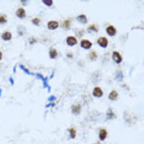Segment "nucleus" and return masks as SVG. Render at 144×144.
Wrapping results in <instances>:
<instances>
[{
	"instance_id": "nucleus-1",
	"label": "nucleus",
	"mask_w": 144,
	"mask_h": 144,
	"mask_svg": "<svg viewBox=\"0 0 144 144\" xmlns=\"http://www.w3.org/2000/svg\"><path fill=\"white\" fill-rule=\"evenodd\" d=\"M112 58L114 61L116 63H120L123 60V58L119 53L118 52H114L112 54Z\"/></svg>"
},
{
	"instance_id": "nucleus-2",
	"label": "nucleus",
	"mask_w": 144,
	"mask_h": 144,
	"mask_svg": "<svg viewBox=\"0 0 144 144\" xmlns=\"http://www.w3.org/2000/svg\"><path fill=\"white\" fill-rule=\"evenodd\" d=\"M97 43L102 48H106L108 45V40L105 37H100L97 41Z\"/></svg>"
},
{
	"instance_id": "nucleus-3",
	"label": "nucleus",
	"mask_w": 144,
	"mask_h": 144,
	"mask_svg": "<svg viewBox=\"0 0 144 144\" xmlns=\"http://www.w3.org/2000/svg\"><path fill=\"white\" fill-rule=\"evenodd\" d=\"M80 45L82 48L86 49H89L90 48H91L92 43L89 41L86 40H83L81 41Z\"/></svg>"
},
{
	"instance_id": "nucleus-4",
	"label": "nucleus",
	"mask_w": 144,
	"mask_h": 144,
	"mask_svg": "<svg viewBox=\"0 0 144 144\" xmlns=\"http://www.w3.org/2000/svg\"><path fill=\"white\" fill-rule=\"evenodd\" d=\"M66 43H67L68 45L72 46L76 45L77 43V41L75 37L72 36H70L67 38V40H66Z\"/></svg>"
},
{
	"instance_id": "nucleus-5",
	"label": "nucleus",
	"mask_w": 144,
	"mask_h": 144,
	"mask_svg": "<svg viewBox=\"0 0 144 144\" xmlns=\"http://www.w3.org/2000/svg\"><path fill=\"white\" fill-rule=\"evenodd\" d=\"M107 136V132L105 128H102L99 132V138L101 141H104Z\"/></svg>"
},
{
	"instance_id": "nucleus-6",
	"label": "nucleus",
	"mask_w": 144,
	"mask_h": 144,
	"mask_svg": "<svg viewBox=\"0 0 144 144\" xmlns=\"http://www.w3.org/2000/svg\"><path fill=\"white\" fill-rule=\"evenodd\" d=\"M93 96L97 97H101L103 96V92L100 88L96 87L95 88L93 91Z\"/></svg>"
},
{
	"instance_id": "nucleus-7",
	"label": "nucleus",
	"mask_w": 144,
	"mask_h": 144,
	"mask_svg": "<svg viewBox=\"0 0 144 144\" xmlns=\"http://www.w3.org/2000/svg\"><path fill=\"white\" fill-rule=\"evenodd\" d=\"M81 109V106L80 104H76L72 106V111L74 114H79Z\"/></svg>"
},
{
	"instance_id": "nucleus-8",
	"label": "nucleus",
	"mask_w": 144,
	"mask_h": 144,
	"mask_svg": "<svg viewBox=\"0 0 144 144\" xmlns=\"http://www.w3.org/2000/svg\"><path fill=\"white\" fill-rule=\"evenodd\" d=\"M59 26V24L56 21H50L48 24V27L49 30H55Z\"/></svg>"
},
{
	"instance_id": "nucleus-9",
	"label": "nucleus",
	"mask_w": 144,
	"mask_h": 144,
	"mask_svg": "<svg viewBox=\"0 0 144 144\" xmlns=\"http://www.w3.org/2000/svg\"><path fill=\"white\" fill-rule=\"evenodd\" d=\"M106 32L110 36H114L116 34V29L114 28V27H113L112 26H110L106 28Z\"/></svg>"
},
{
	"instance_id": "nucleus-10",
	"label": "nucleus",
	"mask_w": 144,
	"mask_h": 144,
	"mask_svg": "<svg viewBox=\"0 0 144 144\" xmlns=\"http://www.w3.org/2000/svg\"><path fill=\"white\" fill-rule=\"evenodd\" d=\"M16 14L18 17L21 18H23L26 17V12L23 8H20L17 10Z\"/></svg>"
},
{
	"instance_id": "nucleus-11",
	"label": "nucleus",
	"mask_w": 144,
	"mask_h": 144,
	"mask_svg": "<svg viewBox=\"0 0 144 144\" xmlns=\"http://www.w3.org/2000/svg\"><path fill=\"white\" fill-rule=\"evenodd\" d=\"M76 19L79 22H80V23H83V24H85L87 23V22H88L87 18H86V17L85 15H79V16L77 17Z\"/></svg>"
},
{
	"instance_id": "nucleus-12",
	"label": "nucleus",
	"mask_w": 144,
	"mask_h": 144,
	"mask_svg": "<svg viewBox=\"0 0 144 144\" xmlns=\"http://www.w3.org/2000/svg\"><path fill=\"white\" fill-rule=\"evenodd\" d=\"M118 96V93L115 91V90H113V91L110 93V94L109 95V98L111 100H115V99L117 98Z\"/></svg>"
},
{
	"instance_id": "nucleus-13",
	"label": "nucleus",
	"mask_w": 144,
	"mask_h": 144,
	"mask_svg": "<svg viewBox=\"0 0 144 144\" xmlns=\"http://www.w3.org/2000/svg\"><path fill=\"white\" fill-rule=\"evenodd\" d=\"M70 133V137L72 138H75L76 136V130L75 129V128L72 127L69 129Z\"/></svg>"
},
{
	"instance_id": "nucleus-14",
	"label": "nucleus",
	"mask_w": 144,
	"mask_h": 144,
	"mask_svg": "<svg viewBox=\"0 0 144 144\" xmlns=\"http://www.w3.org/2000/svg\"><path fill=\"white\" fill-rule=\"evenodd\" d=\"M2 37H3V39L5 40H9L12 39V34L8 32H5L3 35Z\"/></svg>"
},
{
	"instance_id": "nucleus-15",
	"label": "nucleus",
	"mask_w": 144,
	"mask_h": 144,
	"mask_svg": "<svg viewBox=\"0 0 144 144\" xmlns=\"http://www.w3.org/2000/svg\"><path fill=\"white\" fill-rule=\"evenodd\" d=\"M57 55L58 53L57 50L54 49H52L50 51V57L52 58H55L57 56Z\"/></svg>"
},
{
	"instance_id": "nucleus-16",
	"label": "nucleus",
	"mask_w": 144,
	"mask_h": 144,
	"mask_svg": "<svg viewBox=\"0 0 144 144\" xmlns=\"http://www.w3.org/2000/svg\"><path fill=\"white\" fill-rule=\"evenodd\" d=\"M43 3H45V5L49 6H50L53 5V1L52 0H44Z\"/></svg>"
},
{
	"instance_id": "nucleus-17",
	"label": "nucleus",
	"mask_w": 144,
	"mask_h": 144,
	"mask_svg": "<svg viewBox=\"0 0 144 144\" xmlns=\"http://www.w3.org/2000/svg\"><path fill=\"white\" fill-rule=\"evenodd\" d=\"M90 58L92 60H93V59H96L97 58V55H96V52H92L91 54H90Z\"/></svg>"
},
{
	"instance_id": "nucleus-18",
	"label": "nucleus",
	"mask_w": 144,
	"mask_h": 144,
	"mask_svg": "<svg viewBox=\"0 0 144 144\" xmlns=\"http://www.w3.org/2000/svg\"><path fill=\"white\" fill-rule=\"evenodd\" d=\"M6 22V19L5 16L4 15H2V16H0V24L4 23Z\"/></svg>"
},
{
	"instance_id": "nucleus-19",
	"label": "nucleus",
	"mask_w": 144,
	"mask_h": 144,
	"mask_svg": "<svg viewBox=\"0 0 144 144\" xmlns=\"http://www.w3.org/2000/svg\"><path fill=\"white\" fill-rule=\"evenodd\" d=\"M88 30H93L94 31H97H97H98V30H97V28H96V26H94V25H92V26H90L89 28H88Z\"/></svg>"
},
{
	"instance_id": "nucleus-20",
	"label": "nucleus",
	"mask_w": 144,
	"mask_h": 144,
	"mask_svg": "<svg viewBox=\"0 0 144 144\" xmlns=\"http://www.w3.org/2000/svg\"><path fill=\"white\" fill-rule=\"evenodd\" d=\"M32 22H33V23H34L35 24H36V25H39V23H40V20L39 18H35L32 20Z\"/></svg>"
},
{
	"instance_id": "nucleus-21",
	"label": "nucleus",
	"mask_w": 144,
	"mask_h": 144,
	"mask_svg": "<svg viewBox=\"0 0 144 144\" xmlns=\"http://www.w3.org/2000/svg\"><path fill=\"white\" fill-rule=\"evenodd\" d=\"M64 26H65V27L66 28H68L69 27V26L70 25V21L69 20H67V21H66L65 22H64Z\"/></svg>"
},
{
	"instance_id": "nucleus-22",
	"label": "nucleus",
	"mask_w": 144,
	"mask_h": 144,
	"mask_svg": "<svg viewBox=\"0 0 144 144\" xmlns=\"http://www.w3.org/2000/svg\"><path fill=\"white\" fill-rule=\"evenodd\" d=\"M110 111H109V112H107L108 114H109V115H107V116L109 117V119L112 118H113V116H114V114H113V112L111 111V110H110Z\"/></svg>"
},
{
	"instance_id": "nucleus-23",
	"label": "nucleus",
	"mask_w": 144,
	"mask_h": 144,
	"mask_svg": "<svg viewBox=\"0 0 144 144\" xmlns=\"http://www.w3.org/2000/svg\"><path fill=\"white\" fill-rule=\"evenodd\" d=\"M21 68H22V69H23L24 71H25L27 74H32L31 73H30V71H29L27 70V69H26V68H24V66H23L22 65H21Z\"/></svg>"
},
{
	"instance_id": "nucleus-24",
	"label": "nucleus",
	"mask_w": 144,
	"mask_h": 144,
	"mask_svg": "<svg viewBox=\"0 0 144 144\" xmlns=\"http://www.w3.org/2000/svg\"><path fill=\"white\" fill-rule=\"evenodd\" d=\"M50 98H51V99H49V100H52V99H55V97H54V96H51L50 97Z\"/></svg>"
},
{
	"instance_id": "nucleus-25",
	"label": "nucleus",
	"mask_w": 144,
	"mask_h": 144,
	"mask_svg": "<svg viewBox=\"0 0 144 144\" xmlns=\"http://www.w3.org/2000/svg\"><path fill=\"white\" fill-rule=\"evenodd\" d=\"M2 57H3V54H2V53L0 52V60L2 59Z\"/></svg>"
}]
</instances>
